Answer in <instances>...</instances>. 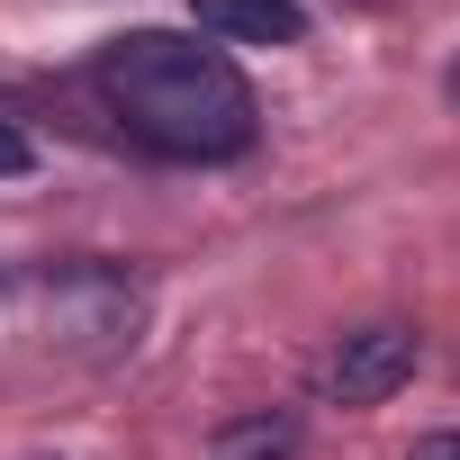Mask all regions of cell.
Listing matches in <instances>:
<instances>
[{"label":"cell","instance_id":"4","mask_svg":"<svg viewBox=\"0 0 460 460\" xmlns=\"http://www.w3.org/2000/svg\"><path fill=\"white\" fill-rule=\"evenodd\" d=\"M190 19L208 37H235V46H298L307 37L298 0H190Z\"/></svg>","mask_w":460,"mask_h":460},{"label":"cell","instance_id":"5","mask_svg":"<svg viewBox=\"0 0 460 460\" xmlns=\"http://www.w3.org/2000/svg\"><path fill=\"white\" fill-rule=\"evenodd\" d=\"M298 415H280V406H262V415H235V424H217L208 433V460H298Z\"/></svg>","mask_w":460,"mask_h":460},{"label":"cell","instance_id":"3","mask_svg":"<svg viewBox=\"0 0 460 460\" xmlns=\"http://www.w3.org/2000/svg\"><path fill=\"white\" fill-rule=\"evenodd\" d=\"M46 307H55V325H64L73 343H127L136 316H145V298H136L118 271H64V280L46 289Z\"/></svg>","mask_w":460,"mask_h":460},{"label":"cell","instance_id":"7","mask_svg":"<svg viewBox=\"0 0 460 460\" xmlns=\"http://www.w3.org/2000/svg\"><path fill=\"white\" fill-rule=\"evenodd\" d=\"M406 460H460V433H424V442H415Z\"/></svg>","mask_w":460,"mask_h":460},{"label":"cell","instance_id":"6","mask_svg":"<svg viewBox=\"0 0 460 460\" xmlns=\"http://www.w3.org/2000/svg\"><path fill=\"white\" fill-rule=\"evenodd\" d=\"M28 163H37V154H28V136H19V127H10V118H0V181H19V172H28Z\"/></svg>","mask_w":460,"mask_h":460},{"label":"cell","instance_id":"1","mask_svg":"<svg viewBox=\"0 0 460 460\" xmlns=\"http://www.w3.org/2000/svg\"><path fill=\"white\" fill-rule=\"evenodd\" d=\"M100 100L163 163H235L262 136V100L235 73V55H217L199 37H172V28L118 37L100 55Z\"/></svg>","mask_w":460,"mask_h":460},{"label":"cell","instance_id":"2","mask_svg":"<svg viewBox=\"0 0 460 460\" xmlns=\"http://www.w3.org/2000/svg\"><path fill=\"white\" fill-rule=\"evenodd\" d=\"M415 361H424V343H415V325H352L325 361H316V388H325V406H388L406 379H415Z\"/></svg>","mask_w":460,"mask_h":460}]
</instances>
